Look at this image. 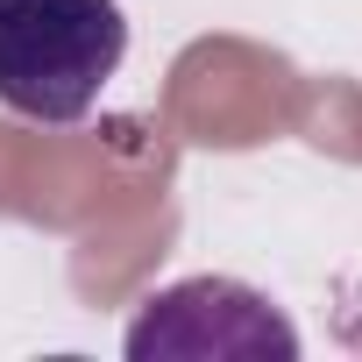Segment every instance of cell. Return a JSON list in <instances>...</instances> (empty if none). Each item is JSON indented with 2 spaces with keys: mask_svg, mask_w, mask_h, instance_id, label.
Instances as JSON below:
<instances>
[{
  "mask_svg": "<svg viewBox=\"0 0 362 362\" xmlns=\"http://www.w3.org/2000/svg\"><path fill=\"white\" fill-rule=\"evenodd\" d=\"M128 355L135 362L149 355H298V334L249 284L192 277L142 305V320L128 327Z\"/></svg>",
  "mask_w": 362,
  "mask_h": 362,
  "instance_id": "cell-2",
  "label": "cell"
},
{
  "mask_svg": "<svg viewBox=\"0 0 362 362\" xmlns=\"http://www.w3.org/2000/svg\"><path fill=\"white\" fill-rule=\"evenodd\" d=\"M128 57L121 0H0V107L71 128Z\"/></svg>",
  "mask_w": 362,
  "mask_h": 362,
  "instance_id": "cell-1",
  "label": "cell"
}]
</instances>
